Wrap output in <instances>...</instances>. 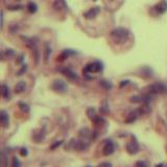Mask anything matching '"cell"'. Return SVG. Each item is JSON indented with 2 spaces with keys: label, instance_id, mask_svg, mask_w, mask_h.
Here are the masks:
<instances>
[{
  "label": "cell",
  "instance_id": "d6986e66",
  "mask_svg": "<svg viewBox=\"0 0 167 167\" xmlns=\"http://www.w3.org/2000/svg\"><path fill=\"white\" fill-rule=\"evenodd\" d=\"M141 101H142V96H133V97H131V103H141Z\"/></svg>",
  "mask_w": 167,
  "mask_h": 167
},
{
  "label": "cell",
  "instance_id": "2e32d148",
  "mask_svg": "<svg viewBox=\"0 0 167 167\" xmlns=\"http://www.w3.org/2000/svg\"><path fill=\"white\" fill-rule=\"evenodd\" d=\"M149 112H150V108H149V105H148L147 103H144L142 107L139 108V110H138V113H139V114H141V115L148 114Z\"/></svg>",
  "mask_w": 167,
  "mask_h": 167
},
{
  "label": "cell",
  "instance_id": "44dd1931",
  "mask_svg": "<svg viewBox=\"0 0 167 167\" xmlns=\"http://www.w3.org/2000/svg\"><path fill=\"white\" fill-rule=\"evenodd\" d=\"M63 143V141H57V142H55L54 144H52V145L50 146V149L51 150H54V149H57V147H59V146L61 145V144Z\"/></svg>",
  "mask_w": 167,
  "mask_h": 167
},
{
  "label": "cell",
  "instance_id": "d4e9b609",
  "mask_svg": "<svg viewBox=\"0 0 167 167\" xmlns=\"http://www.w3.org/2000/svg\"><path fill=\"white\" fill-rule=\"evenodd\" d=\"M19 166H20L19 160L17 158H14V160H13V167H19Z\"/></svg>",
  "mask_w": 167,
  "mask_h": 167
},
{
  "label": "cell",
  "instance_id": "6da1fadb",
  "mask_svg": "<svg viewBox=\"0 0 167 167\" xmlns=\"http://www.w3.org/2000/svg\"><path fill=\"white\" fill-rule=\"evenodd\" d=\"M111 37L114 40L115 43L123 44L125 43L129 38V31L123 27H117L111 31Z\"/></svg>",
  "mask_w": 167,
  "mask_h": 167
},
{
  "label": "cell",
  "instance_id": "83f0119b",
  "mask_svg": "<svg viewBox=\"0 0 167 167\" xmlns=\"http://www.w3.org/2000/svg\"><path fill=\"white\" fill-rule=\"evenodd\" d=\"M87 167H90V166H87Z\"/></svg>",
  "mask_w": 167,
  "mask_h": 167
},
{
  "label": "cell",
  "instance_id": "484cf974",
  "mask_svg": "<svg viewBox=\"0 0 167 167\" xmlns=\"http://www.w3.org/2000/svg\"><path fill=\"white\" fill-rule=\"evenodd\" d=\"M20 154H21L22 157H26V156H27V149H26V148H21V150H20Z\"/></svg>",
  "mask_w": 167,
  "mask_h": 167
},
{
  "label": "cell",
  "instance_id": "277c9868",
  "mask_svg": "<svg viewBox=\"0 0 167 167\" xmlns=\"http://www.w3.org/2000/svg\"><path fill=\"white\" fill-rule=\"evenodd\" d=\"M51 87H52V89L55 92H64L67 89V85L62 79H55V81H53Z\"/></svg>",
  "mask_w": 167,
  "mask_h": 167
},
{
  "label": "cell",
  "instance_id": "4fadbf2b",
  "mask_svg": "<svg viewBox=\"0 0 167 167\" xmlns=\"http://www.w3.org/2000/svg\"><path fill=\"white\" fill-rule=\"evenodd\" d=\"M1 89H2V92H1L2 97L5 98V99H8V98L11 97V93H10V89H8V87L3 84L2 87H1Z\"/></svg>",
  "mask_w": 167,
  "mask_h": 167
},
{
  "label": "cell",
  "instance_id": "ffe728a7",
  "mask_svg": "<svg viewBox=\"0 0 167 167\" xmlns=\"http://www.w3.org/2000/svg\"><path fill=\"white\" fill-rule=\"evenodd\" d=\"M135 167H147V163L145 161H137Z\"/></svg>",
  "mask_w": 167,
  "mask_h": 167
},
{
  "label": "cell",
  "instance_id": "ac0fdd59",
  "mask_svg": "<svg viewBox=\"0 0 167 167\" xmlns=\"http://www.w3.org/2000/svg\"><path fill=\"white\" fill-rule=\"evenodd\" d=\"M19 108H20V110H21L22 112H24V113H27L29 111V107L26 105V103H19Z\"/></svg>",
  "mask_w": 167,
  "mask_h": 167
},
{
  "label": "cell",
  "instance_id": "7c38bea8",
  "mask_svg": "<svg viewBox=\"0 0 167 167\" xmlns=\"http://www.w3.org/2000/svg\"><path fill=\"white\" fill-rule=\"evenodd\" d=\"M26 89V84L24 83V81H20V83H18L15 86V92L18 94L22 93V92H24V90Z\"/></svg>",
  "mask_w": 167,
  "mask_h": 167
},
{
  "label": "cell",
  "instance_id": "5b68a950",
  "mask_svg": "<svg viewBox=\"0 0 167 167\" xmlns=\"http://www.w3.org/2000/svg\"><path fill=\"white\" fill-rule=\"evenodd\" d=\"M154 10L157 12V14L159 15H162L164 14V13L167 12V1H165V0H162V1H160L159 3H157V4L154 6Z\"/></svg>",
  "mask_w": 167,
  "mask_h": 167
},
{
  "label": "cell",
  "instance_id": "7a4b0ae2",
  "mask_svg": "<svg viewBox=\"0 0 167 167\" xmlns=\"http://www.w3.org/2000/svg\"><path fill=\"white\" fill-rule=\"evenodd\" d=\"M150 94H167V86L162 83H155L148 87Z\"/></svg>",
  "mask_w": 167,
  "mask_h": 167
},
{
  "label": "cell",
  "instance_id": "4316f807",
  "mask_svg": "<svg viewBox=\"0 0 167 167\" xmlns=\"http://www.w3.org/2000/svg\"><path fill=\"white\" fill-rule=\"evenodd\" d=\"M127 83H129V81H121V85H120V88H122V87L124 86V85H127Z\"/></svg>",
  "mask_w": 167,
  "mask_h": 167
},
{
  "label": "cell",
  "instance_id": "7402d4cb",
  "mask_svg": "<svg viewBox=\"0 0 167 167\" xmlns=\"http://www.w3.org/2000/svg\"><path fill=\"white\" fill-rule=\"evenodd\" d=\"M26 70H27V66H26V65H25V66H23V67H22V68H21V69H20V71H18L17 75H18V76H21L22 74H23L24 72L26 71Z\"/></svg>",
  "mask_w": 167,
  "mask_h": 167
},
{
  "label": "cell",
  "instance_id": "9c48e42d",
  "mask_svg": "<svg viewBox=\"0 0 167 167\" xmlns=\"http://www.w3.org/2000/svg\"><path fill=\"white\" fill-rule=\"evenodd\" d=\"M127 150L129 155H136L139 151V145L137 142H129L127 144Z\"/></svg>",
  "mask_w": 167,
  "mask_h": 167
},
{
  "label": "cell",
  "instance_id": "8992f818",
  "mask_svg": "<svg viewBox=\"0 0 167 167\" xmlns=\"http://www.w3.org/2000/svg\"><path fill=\"white\" fill-rule=\"evenodd\" d=\"M99 13H100V7L95 6V7L90 8L89 11H87V12L84 14V17H85L86 19H93V18H95Z\"/></svg>",
  "mask_w": 167,
  "mask_h": 167
},
{
  "label": "cell",
  "instance_id": "e0dca14e",
  "mask_svg": "<svg viewBox=\"0 0 167 167\" xmlns=\"http://www.w3.org/2000/svg\"><path fill=\"white\" fill-rule=\"evenodd\" d=\"M27 8H28L29 13H31V14H33V13H36L37 12V4L36 3H33V2H29L28 4H27Z\"/></svg>",
  "mask_w": 167,
  "mask_h": 167
},
{
  "label": "cell",
  "instance_id": "30bf717a",
  "mask_svg": "<svg viewBox=\"0 0 167 167\" xmlns=\"http://www.w3.org/2000/svg\"><path fill=\"white\" fill-rule=\"evenodd\" d=\"M0 120H1V124L4 129L8 127V124H10V118H8V114H7L5 111H1L0 113Z\"/></svg>",
  "mask_w": 167,
  "mask_h": 167
},
{
  "label": "cell",
  "instance_id": "5bb4252c",
  "mask_svg": "<svg viewBox=\"0 0 167 167\" xmlns=\"http://www.w3.org/2000/svg\"><path fill=\"white\" fill-rule=\"evenodd\" d=\"M50 54H51V48L48 44H45V46H44V61H45V63L48 62Z\"/></svg>",
  "mask_w": 167,
  "mask_h": 167
},
{
  "label": "cell",
  "instance_id": "52a82bcc",
  "mask_svg": "<svg viewBox=\"0 0 167 167\" xmlns=\"http://www.w3.org/2000/svg\"><path fill=\"white\" fill-rule=\"evenodd\" d=\"M115 150V146H114V143H113L112 141H108L105 145L103 146V156H110L114 153Z\"/></svg>",
  "mask_w": 167,
  "mask_h": 167
},
{
  "label": "cell",
  "instance_id": "603a6c76",
  "mask_svg": "<svg viewBox=\"0 0 167 167\" xmlns=\"http://www.w3.org/2000/svg\"><path fill=\"white\" fill-rule=\"evenodd\" d=\"M96 167H112V164L109 162H103L100 163V164H98Z\"/></svg>",
  "mask_w": 167,
  "mask_h": 167
},
{
  "label": "cell",
  "instance_id": "cb8c5ba5",
  "mask_svg": "<svg viewBox=\"0 0 167 167\" xmlns=\"http://www.w3.org/2000/svg\"><path fill=\"white\" fill-rule=\"evenodd\" d=\"M1 161H2L1 167H6V157H5L4 153H2V159H1Z\"/></svg>",
  "mask_w": 167,
  "mask_h": 167
},
{
  "label": "cell",
  "instance_id": "8fae6325",
  "mask_svg": "<svg viewBox=\"0 0 167 167\" xmlns=\"http://www.w3.org/2000/svg\"><path fill=\"white\" fill-rule=\"evenodd\" d=\"M67 4L65 2V0H54V2H53V8L55 11H61L63 8H66Z\"/></svg>",
  "mask_w": 167,
  "mask_h": 167
},
{
  "label": "cell",
  "instance_id": "ba28073f",
  "mask_svg": "<svg viewBox=\"0 0 167 167\" xmlns=\"http://www.w3.org/2000/svg\"><path fill=\"white\" fill-rule=\"evenodd\" d=\"M60 72H62L65 76L68 77L69 79H72V81H73V79H77V74L75 73L74 71H72L70 68H67V67H65V68H61Z\"/></svg>",
  "mask_w": 167,
  "mask_h": 167
},
{
  "label": "cell",
  "instance_id": "9a60e30c",
  "mask_svg": "<svg viewBox=\"0 0 167 167\" xmlns=\"http://www.w3.org/2000/svg\"><path fill=\"white\" fill-rule=\"evenodd\" d=\"M137 117H138V112H136V111L134 112L133 111V112H131L129 114L127 118L125 119V122H127V123H132V122H134L137 119Z\"/></svg>",
  "mask_w": 167,
  "mask_h": 167
},
{
  "label": "cell",
  "instance_id": "3957f363",
  "mask_svg": "<svg viewBox=\"0 0 167 167\" xmlns=\"http://www.w3.org/2000/svg\"><path fill=\"white\" fill-rule=\"evenodd\" d=\"M85 73H96V72L103 71V64L100 62H92L85 66Z\"/></svg>",
  "mask_w": 167,
  "mask_h": 167
}]
</instances>
